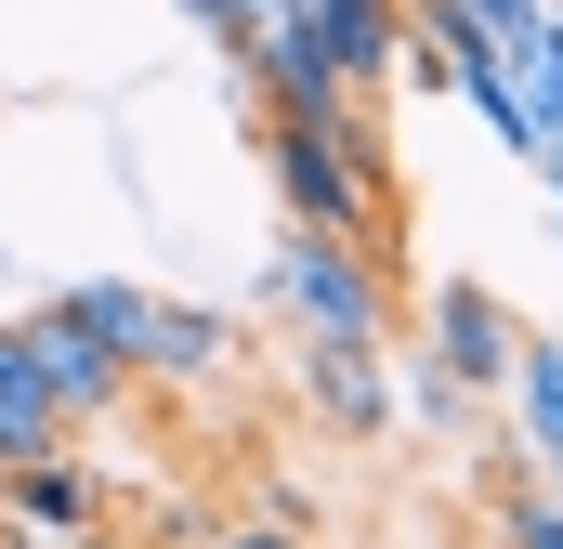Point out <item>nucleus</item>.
<instances>
[{"instance_id": "obj_8", "label": "nucleus", "mask_w": 563, "mask_h": 549, "mask_svg": "<svg viewBox=\"0 0 563 549\" xmlns=\"http://www.w3.org/2000/svg\"><path fill=\"white\" fill-rule=\"evenodd\" d=\"M0 497H13V524L26 537H92V511H106V484L53 445V458H26V471H0Z\"/></svg>"}, {"instance_id": "obj_15", "label": "nucleus", "mask_w": 563, "mask_h": 549, "mask_svg": "<svg viewBox=\"0 0 563 549\" xmlns=\"http://www.w3.org/2000/svg\"><path fill=\"white\" fill-rule=\"evenodd\" d=\"M0 549H106V537H26V524H13V537H0Z\"/></svg>"}, {"instance_id": "obj_6", "label": "nucleus", "mask_w": 563, "mask_h": 549, "mask_svg": "<svg viewBox=\"0 0 563 549\" xmlns=\"http://www.w3.org/2000/svg\"><path fill=\"white\" fill-rule=\"evenodd\" d=\"M301 13H314L328 66L354 79V105H367V92H380V79L407 66V26H394V0H301Z\"/></svg>"}, {"instance_id": "obj_3", "label": "nucleus", "mask_w": 563, "mask_h": 549, "mask_svg": "<svg viewBox=\"0 0 563 549\" xmlns=\"http://www.w3.org/2000/svg\"><path fill=\"white\" fill-rule=\"evenodd\" d=\"M13 327H26V354H40V380H53V406H66V418H106L119 393H132V367H119V354L66 314V288H53V301H26Z\"/></svg>"}, {"instance_id": "obj_2", "label": "nucleus", "mask_w": 563, "mask_h": 549, "mask_svg": "<svg viewBox=\"0 0 563 549\" xmlns=\"http://www.w3.org/2000/svg\"><path fill=\"white\" fill-rule=\"evenodd\" d=\"M276 183H288V223L314 236H380V144L354 119H276Z\"/></svg>"}, {"instance_id": "obj_16", "label": "nucleus", "mask_w": 563, "mask_h": 549, "mask_svg": "<svg viewBox=\"0 0 563 549\" xmlns=\"http://www.w3.org/2000/svg\"><path fill=\"white\" fill-rule=\"evenodd\" d=\"M551 53H563V0H551Z\"/></svg>"}, {"instance_id": "obj_5", "label": "nucleus", "mask_w": 563, "mask_h": 549, "mask_svg": "<svg viewBox=\"0 0 563 549\" xmlns=\"http://www.w3.org/2000/svg\"><path fill=\"white\" fill-rule=\"evenodd\" d=\"M498 393H511V432H525V471L551 484L563 471V327H525L511 340V380Z\"/></svg>"}, {"instance_id": "obj_10", "label": "nucleus", "mask_w": 563, "mask_h": 549, "mask_svg": "<svg viewBox=\"0 0 563 549\" xmlns=\"http://www.w3.org/2000/svg\"><path fill=\"white\" fill-rule=\"evenodd\" d=\"M301 380H314V406L341 418V432H380V418H394V380H380V354H314V340H301Z\"/></svg>"}, {"instance_id": "obj_12", "label": "nucleus", "mask_w": 563, "mask_h": 549, "mask_svg": "<svg viewBox=\"0 0 563 549\" xmlns=\"http://www.w3.org/2000/svg\"><path fill=\"white\" fill-rule=\"evenodd\" d=\"M459 13H472V26H485V40H498V53H511V40H525V26H538V13H551V0H459Z\"/></svg>"}, {"instance_id": "obj_7", "label": "nucleus", "mask_w": 563, "mask_h": 549, "mask_svg": "<svg viewBox=\"0 0 563 549\" xmlns=\"http://www.w3.org/2000/svg\"><path fill=\"white\" fill-rule=\"evenodd\" d=\"M53 445H66V406H53L26 327H0V471H26V458H53Z\"/></svg>"}, {"instance_id": "obj_13", "label": "nucleus", "mask_w": 563, "mask_h": 549, "mask_svg": "<svg viewBox=\"0 0 563 549\" xmlns=\"http://www.w3.org/2000/svg\"><path fill=\"white\" fill-rule=\"evenodd\" d=\"M184 13H197V26H210V40H223V53H236V40H250V0H184Z\"/></svg>"}, {"instance_id": "obj_9", "label": "nucleus", "mask_w": 563, "mask_h": 549, "mask_svg": "<svg viewBox=\"0 0 563 549\" xmlns=\"http://www.w3.org/2000/svg\"><path fill=\"white\" fill-rule=\"evenodd\" d=\"M223 367H236V327H223V314H197V301H157L132 380H184V393H197V380H223Z\"/></svg>"}, {"instance_id": "obj_11", "label": "nucleus", "mask_w": 563, "mask_h": 549, "mask_svg": "<svg viewBox=\"0 0 563 549\" xmlns=\"http://www.w3.org/2000/svg\"><path fill=\"white\" fill-rule=\"evenodd\" d=\"M66 314H79V327H92V340H106L119 367H144V327H157V288H132V274H79V288H66Z\"/></svg>"}, {"instance_id": "obj_4", "label": "nucleus", "mask_w": 563, "mask_h": 549, "mask_svg": "<svg viewBox=\"0 0 563 549\" xmlns=\"http://www.w3.org/2000/svg\"><path fill=\"white\" fill-rule=\"evenodd\" d=\"M511 340H525V327H511L498 288H472V274L432 288V367H445L459 393H498V380H511Z\"/></svg>"}, {"instance_id": "obj_14", "label": "nucleus", "mask_w": 563, "mask_h": 549, "mask_svg": "<svg viewBox=\"0 0 563 549\" xmlns=\"http://www.w3.org/2000/svg\"><path fill=\"white\" fill-rule=\"evenodd\" d=\"M223 549H301V537H288V524H236Z\"/></svg>"}, {"instance_id": "obj_1", "label": "nucleus", "mask_w": 563, "mask_h": 549, "mask_svg": "<svg viewBox=\"0 0 563 549\" xmlns=\"http://www.w3.org/2000/svg\"><path fill=\"white\" fill-rule=\"evenodd\" d=\"M263 314H288L314 354H380V249H354V236H314V223H288V249L263 262Z\"/></svg>"}]
</instances>
